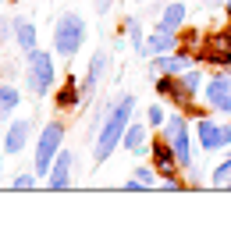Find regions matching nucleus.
Returning a JSON list of instances; mask_svg holds the SVG:
<instances>
[{
	"label": "nucleus",
	"instance_id": "obj_1",
	"mask_svg": "<svg viewBox=\"0 0 231 249\" xmlns=\"http://www.w3.org/2000/svg\"><path fill=\"white\" fill-rule=\"evenodd\" d=\"M132 114H135V93H121L107 107L96 135H92V164H107L110 160V153L121 146L124 132H128V124H132Z\"/></svg>",
	"mask_w": 231,
	"mask_h": 249
},
{
	"label": "nucleus",
	"instance_id": "obj_2",
	"mask_svg": "<svg viewBox=\"0 0 231 249\" xmlns=\"http://www.w3.org/2000/svg\"><path fill=\"white\" fill-rule=\"evenodd\" d=\"M25 89L36 100L50 96L57 89V68H53V53H46L43 47L25 50Z\"/></svg>",
	"mask_w": 231,
	"mask_h": 249
},
{
	"label": "nucleus",
	"instance_id": "obj_3",
	"mask_svg": "<svg viewBox=\"0 0 231 249\" xmlns=\"http://www.w3.org/2000/svg\"><path fill=\"white\" fill-rule=\"evenodd\" d=\"M82 47H86V18L75 15V11H64L53 25V53L71 64V57Z\"/></svg>",
	"mask_w": 231,
	"mask_h": 249
},
{
	"label": "nucleus",
	"instance_id": "obj_4",
	"mask_svg": "<svg viewBox=\"0 0 231 249\" xmlns=\"http://www.w3.org/2000/svg\"><path fill=\"white\" fill-rule=\"evenodd\" d=\"M64 121H46L43 128H39V139H36V164H32V171H36L39 178L50 175V167L57 160V153L64 150Z\"/></svg>",
	"mask_w": 231,
	"mask_h": 249
},
{
	"label": "nucleus",
	"instance_id": "obj_5",
	"mask_svg": "<svg viewBox=\"0 0 231 249\" xmlns=\"http://www.w3.org/2000/svg\"><path fill=\"white\" fill-rule=\"evenodd\" d=\"M160 135H164V139L175 146L181 171H189L195 160H192V128H189V118H185V110H178V114H167V121H164V128H160Z\"/></svg>",
	"mask_w": 231,
	"mask_h": 249
},
{
	"label": "nucleus",
	"instance_id": "obj_6",
	"mask_svg": "<svg viewBox=\"0 0 231 249\" xmlns=\"http://www.w3.org/2000/svg\"><path fill=\"white\" fill-rule=\"evenodd\" d=\"M203 104L217 110V114H228L231 118V71H224V68H217V71L206 78L203 86Z\"/></svg>",
	"mask_w": 231,
	"mask_h": 249
},
{
	"label": "nucleus",
	"instance_id": "obj_7",
	"mask_svg": "<svg viewBox=\"0 0 231 249\" xmlns=\"http://www.w3.org/2000/svg\"><path fill=\"white\" fill-rule=\"evenodd\" d=\"M195 61L206 64V68H231V32H213V36H206L199 43V50H195Z\"/></svg>",
	"mask_w": 231,
	"mask_h": 249
},
{
	"label": "nucleus",
	"instance_id": "obj_8",
	"mask_svg": "<svg viewBox=\"0 0 231 249\" xmlns=\"http://www.w3.org/2000/svg\"><path fill=\"white\" fill-rule=\"evenodd\" d=\"M192 64H199L195 61V53L189 50H171V53H160V57H149V78L153 75H181V71H189Z\"/></svg>",
	"mask_w": 231,
	"mask_h": 249
},
{
	"label": "nucleus",
	"instance_id": "obj_9",
	"mask_svg": "<svg viewBox=\"0 0 231 249\" xmlns=\"http://www.w3.org/2000/svg\"><path fill=\"white\" fill-rule=\"evenodd\" d=\"M192 132H195V142H199V150H203V153L228 150V146H224V128H221V124H217L213 118L199 114V118H195V124H192Z\"/></svg>",
	"mask_w": 231,
	"mask_h": 249
},
{
	"label": "nucleus",
	"instance_id": "obj_10",
	"mask_svg": "<svg viewBox=\"0 0 231 249\" xmlns=\"http://www.w3.org/2000/svg\"><path fill=\"white\" fill-rule=\"evenodd\" d=\"M149 157H153V167L160 171V178H178V171H181L178 153H175V146H171L164 135H157V139L149 142Z\"/></svg>",
	"mask_w": 231,
	"mask_h": 249
},
{
	"label": "nucleus",
	"instance_id": "obj_11",
	"mask_svg": "<svg viewBox=\"0 0 231 249\" xmlns=\"http://www.w3.org/2000/svg\"><path fill=\"white\" fill-rule=\"evenodd\" d=\"M82 100H86V93H82V78L68 75L64 82H57V89H53V110L68 114V110H75Z\"/></svg>",
	"mask_w": 231,
	"mask_h": 249
},
{
	"label": "nucleus",
	"instance_id": "obj_12",
	"mask_svg": "<svg viewBox=\"0 0 231 249\" xmlns=\"http://www.w3.org/2000/svg\"><path fill=\"white\" fill-rule=\"evenodd\" d=\"M29 139H32V121L29 118H15V121H7V132H4V153L7 157H18L21 150L29 146Z\"/></svg>",
	"mask_w": 231,
	"mask_h": 249
},
{
	"label": "nucleus",
	"instance_id": "obj_13",
	"mask_svg": "<svg viewBox=\"0 0 231 249\" xmlns=\"http://www.w3.org/2000/svg\"><path fill=\"white\" fill-rule=\"evenodd\" d=\"M107 64H110V53H103V50H96V53L89 57L86 75H82V93H86V100L96 96V86L103 82V71H107Z\"/></svg>",
	"mask_w": 231,
	"mask_h": 249
},
{
	"label": "nucleus",
	"instance_id": "obj_14",
	"mask_svg": "<svg viewBox=\"0 0 231 249\" xmlns=\"http://www.w3.org/2000/svg\"><path fill=\"white\" fill-rule=\"evenodd\" d=\"M71 167H75V153L64 146V150L57 153V160H53V167H50V175H46V185L57 189V192L68 189V185H71Z\"/></svg>",
	"mask_w": 231,
	"mask_h": 249
},
{
	"label": "nucleus",
	"instance_id": "obj_15",
	"mask_svg": "<svg viewBox=\"0 0 231 249\" xmlns=\"http://www.w3.org/2000/svg\"><path fill=\"white\" fill-rule=\"evenodd\" d=\"M171 50H181V32L153 29V32L146 36V61H149V57H160V53H171Z\"/></svg>",
	"mask_w": 231,
	"mask_h": 249
},
{
	"label": "nucleus",
	"instance_id": "obj_16",
	"mask_svg": "<svg viewBox=\"0 0 231 249\" xmlns=\"http://www.w3.org/2000/svg\"><path fill=\"white\" fill-rule=\"evenodd\" d=\"M121 146H124L128 153H135V157L149 153V124H146V118H142V121H132V124H128V132H124Z\"/></svg>",
	"mask_w": 231,
	"mask_h": 249
},
{
	"label": "nucleus",
	"instance_id": "obj_17",
	"mask_svg": "<svg viewBox=\"0 0 231 249\" xmlns=\"http://www.w3.org/2000/svg\"><path fill=\"white\" fill-rule=\"evenodd\" d=\"M185 18H189V7L181 4V0H175V4H167L164 11H160V21L153 29H167V32H181Z\"/></svg>",
	"mask_w": 231,
	"mask_h": 249
},
{
	"label": "nucleus",
	"instance_id": "obj_18",
	"mask_svg": "<svg viewBox=\"0 0 231 249\" xmlns=\"http://www.w3.org/2000/svg\"><path fill=\"white\" fill-rule=\"evenodd\" d=\"M118 32H124V36H128V43H132V50L139 53V57H146V32H142V21H139L135 15H128V18H124Z\"/></svg>",
	"mask_w": 231,
	"mask_h": 249
},
{
	"label": "nucleus",
	"instance_id": "obj_19",
	"mask_svg": "<svg viewBox=\"0 0 231 249\" xmlns=\"http://www.w3.org/2000/svg\"><path fill=\"white\" fill-rule=\"evenodd\" d=\"M15 43H18L21 53L32 50V47H39V32H36V25H32L29 18H15Z\"/></svg>",
	"mask_w": 231,
	"mask_h": 249
},
{
	"label": "nucleus",
	"instance_id": "obj_20",
	"mask_svg": "<svg viewBox=\"0 0 231 249\" xmlns=\"http://www.w3.org/2000/svg\"><path fill=\"white\" fill-rule=\"evenodd\" d=\"M210 185H213V189H228V192H231V157H224V160L210 171Z\"/></svg>",
	"mask_w": 231,
	"mask_h": 249
},
{
	"label": "nucleus",
	"instance_id": "obj_21",
	"mask_svg": "<svg viewBox=\"0 0 231 249\" xmlns=\"http://www.w3.org/2000/svg\"><path fill=\"white\" fill-rule=\"evenodd\" d=\"M132 178H139L146 189H160V171H157L153 164H135L132 167Z\"/></svg>",
	"mask_w": 231,
	"mask_h": 249
},
{
	"label": "nucleus",
	"instance_id": "obj_22",
	"mask_svg": "<svg viewBox=\"0 0 231 249\" xmlns=\"http://www.w3.org/2000/svg\"><path fill=\"white\" fill-rule=\"evenodd\" d=\"M0 104L7 107V114H15L18 104H21V89L11 86V82H0Z\"/></svg>",
	"mask_w": 231,
	"mask_h": 249
},
{
	"label": "nucleus",
	"instance_id": "obj_23",
	"mask_svg": "<svg viewBox=\"0 0 231 249\" xmlns=\"http://www.w3.org/2000/svg\"><path fill=\"white\" fill-rule=\"evenodd\" d=\"M142 118H146V124H149L153 132H160V128H164V121H167V107H164V104H149Z\"/></svg>",
	"mask_w": 231,
	"mask_h": 249
},
{
	"label": "nucleus",
	"instance_id": "obj_24",
	"mask_svg": "<svg viewBox=\"0 0 231 249\" xmlns=\"http://www.w3.org/2000/svg\"><path fill=\"white\" fill-rule=\"evenodd\" d=\"M36 185H39V175L36 171H25V175L11 178V189H18V192H29V189H36Z\"/></svg>",
	"mask_w": 231,
	"mask_h": 249
},
{
	"label": "nucleus",
	"instance_id": "obj_25",
	"mask_svg": "<svg viewBox=\"0 0 231 249\" xmlns=\"http://www.w3.org/2000/svg\"><path fill=\"white\" fill-rule=\"evenodd\" d=\"M15 39V18H0V43Z\"/></svg>",
	"mask_w": 231,
	"mask_h": 249
},
{
	"label": "nucleus",
	"instance_id": "obj_26",
	"mask_svg": "<svg viewBox=\"0 0 231 249\" xmlns=\"http://www.w3.org/2000/svg\"><path fill=\"white\" fill-rule=\"evenodd\" d=\"M160 189H167V192H178V189H185V178H160Z\"/></svg>",
	"mask_w": 231,
	"mask_h": 249
},
{
	"label": "nucleus",
	"instance_id": "obj_27",
	"mask_svg": "<svg viewBox=\"0 0 231 249\" xmlns=\"http://www.w3.org/2000/svg\"><path fill=\"white\" fill-rule=\"evenodd\" d=\"M92 4H96V15H107V11L114 7V0H92Z\"/></svg>",
	"mask_w": 231,
	"mask_h": 249
},
{
	"label": "nucleus",
	"instance_id": "obj_28",
	"mask_svg": "<svg viewBox=\"0 0 231 249\" xmlns=\"http://www.w3.org/2000/svg\"><path fill=\"white\" fill-rule=\"evenodd\" d=\"M139 189H146L139 178H128V182H124V192H139Z\"/></svg>",
	"mask_w": 231,
	"mask_h": 249
},
{
	"label": "nucleus",
	"instance_id": "obj_29",
	"mask_svg": "<svg viewBox=\"0 0 231 249\" xmlns=\"http://www.w3.org/2000/svg\"><path fill=\"white\" fill-rule=\"evenodd\" d=\"M221 128H224V146H231V121H228V124H221Z\"/></svg>",
	"mask_w": 231,
	"mask_h": 249
},
{
	"label": "nucleus",
	"instance_id": "obj_30",
	"mask_svg": "<svg viewBox=\"0 0 231 249\" xmlns=\"http://www.w3.org/2000/svg\"><path fill=\"white\" fill-rule=\"evenodd\" d=\"M7 121H11V114H7V107L0 104V124H7Z\"/></svg>",
	"mask_w": 231,
	"mask_h": 249
},
{
	"label": "nucleus",
	"instance_id": "obj_31",
	"mask_svg": "<svg viewBox=\"0 0 231 249\" xmlns=\"http://www.w3.org/2000/svg\"><path fill=\"white\" fill-rule=\"evenodd\" d=\"M224 11H231V0H224Z\"/></svg>",
	"mask_w": 231,
	"mask_h": 249
},
{
	"label": "nucleus",
	"instance_id": "obj_32",
	"mask_svg": "<svg viewBox=\"0 0 231 249\" xmlns=\"http://www.w3.org/2000/svg\"><path fill=\"white\" fill-rule=\"evenodd\" d=\"M206 4H224V0H206Z\"/></svg>",
	"mask_w": 231,
	"mask_h": 249
},
{
	"label": "nucleus",
	"instance_id": "obj_33",
	"mask_svg": "<svg viewBox=\"0 0 231 249\" xmlns=\"http://www.w3.org/2000/svg\"><path fill=\"white\" fill-rule=\"evenodd\" d=\"M224 15H228V25H231V11H224Z\"/></svg>",
	"mask_w": 231,
	"mask_h": 249
},
{
	"label": "nucleus",
	"instance_id": "obj_34",
	"mask_svg": "<svg viewBox=\"0 0 231 249\" xmlns=\"http://www.w3.org/2000/svg\"><path fill=\"white\" fill-rule=\"evenodd\" d=\"M139 4H149V0H139Z\"/></svg>",
	"mask_w": 231,
	"mask_h": 249
},
{
	"label": "nucleus",
	"instance_id": "obj_35",
	"mask_svg": "<svg viewBox=\"0 0 231 249\" xmlns=\"http://www.w3.org/2000/svg\"><path fill=\"white\" fill-rule=\"evenodd\" d=\"M228 157H231V146H228Z\"/></svg>",
	"mask_w": 231,
	"mask_h": 249
},
{
	"label": "nucleus",
	"instance_id": "obj_36",
	"mask_svg": "<svg viewBox=\"0 0 231 249\" xmlns=\"http://www.w3.org/2000/svg\"><path fill=\"white\" fill-rule=\"evenodd\" d=\"M0 153H4V146H0Z\"/></svg>",
	"mask_w": 231,
	"mask_h": 249
}]
</instances>
